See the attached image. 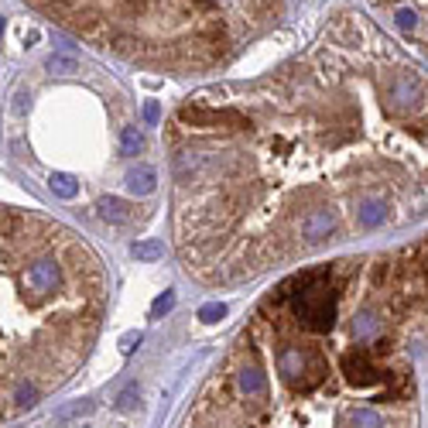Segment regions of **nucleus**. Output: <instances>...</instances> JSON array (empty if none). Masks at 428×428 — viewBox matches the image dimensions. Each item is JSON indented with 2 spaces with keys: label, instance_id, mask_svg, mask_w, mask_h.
I'll return each instance as SVG.
<instances>
[{
  "label": "nucleus",
  "instance_id": "f8f14e48",
  "mask_svg": "<svg viewBox=\"0 0 428 428\" xmlns=\"http://www.w3.org/2000/svg\"><path fill=\"white\" fill-rule=\"evenodd\" d=\"M175 309V292H164L155 298V305H151V319H161L164 312H171Z\"/></svg>",
  "mask_w": 428,
  "mask_h": 428
},
{
  "label": "nucleus",
  "instance_id": "9d476101",
  "mask_svg": "<svg viewBox=\"0 0 428 428\" xmlns=\"http://www.w3.org/2000/svg\"><path fill=\"white\" fill-rule=\"evenodd\" d=\"M131 254H134L137 261L151 264V261H161V257H164V243L161 240H137L134 247H131Z\"/></svg>",
  "mask_w": 428,
  "mask_h": 428
},
{
  "label": "nucleus",
  "instance_id": "4468645a",
  "mask_svg": "<svg viewBox=\"0 0 428 428\" xmlns=\"http://www.w3.org/2000/svg\"><path fill=\"white\" fill-rule=\"evenodd\" d=\"M137 398H141V391H137V384H131V387L117 398V411H131V408L137 404Z\"/></svg>",
  "mask_w": 428,
  "mask_h": 428
},
{
  "label": "nucleus",
  "instance_id": "423d86ee",
  "mask_svg": "<svg viewBox=\"0 0 428 428\" xmlns=\"http://www.w3.org/2000/svg\"><path fill=\"white\" fill-rule=\"evenodd\" d=\"M387 219V202L384 199H360L356 202V226L360 230H377Z\"/></svg>",
  "mask_w": 428,
  "mask_h": 428
},
{
  "label": "nucleus",
  "instance_id": "f257e3e1",
  "mask_svg": "<svg viewBox=\"0 0 428 428\" xmlns=\"http://www.w3.org/2000/svg\"><path fill=\"white\" fill-rule=\"evenodd\" d=\"M103 312L96 257L52 223L0 206V422L76 374Z\"/></svg>",
  "mask_w": 428,
  "mask_h": 428
},
{
  "label": "nucleus",
  "instance_id": "0eeeda50",
  "mask_svg": "<svg viewBox=\"0 0 428 428\" xmlns=\"http://www.w3.org/2000/svg\"><path fill=\"white\" fill-rule=\"evenodd\" d=\"M124 186L131 195H151L155 188H158V171L151 168V164H137L127 171V179H124Z\"/></svg>",
  "mask_w": 428,
  "mask_h": 428
},
{
  "label": "nucleus",
  "instance_id": "1a4fd4ad",
  "mask_svg": "<svg viewBox=\"0 0 428 428\" xmlns=\"http://www.w3.org/2000/svg\"><path fill=\"white\" fill-rule=\"evenodd\" d=\"M45 69H48V72H58V76H76V72H82L79 58H72V55H62V52L48 55Z\"/></svg>",
  "mask_w": 428,
  "mask_h": 428
},
{
  "label": "nucleus",
  "instance_id": "ddd939ff",
  "mask_svg": "<svg viewBox=\"0 0 428 428\" xmlns=\"http://www.w3.org/2000/svg\"><path fill=\"white\" fill-rule=\"evenodd\" d=\"M223 316H226V305L223 301H209V305L199 309V319L202 322H216V319H223Z\"/></svg>",
  "mask_w": 428,
  "mask_h": 428
},
{
  "label": "nucleus",
  "instance_id": "f03ea898",
  "mask_svg": "<svg viewBox=\"0 0 428 428\" xmlns=\"http://www.w3.org/2000/svg\"><path fill=\"white\" fill-rule=\"evenodd\" d=\"M380 96H384L380 103L391 117H411L425 107V82L411 69H394V72H387Z\"/></svg>",
  "mask_w": 428,
  "mask_h": 428
},
{
  "label": "nucleus",
  "instance_id": "dca6fc26",
  "mask_svg": "<svg viewBox=\"0 0 428 428\" xmlns=\"http://www.w3.org/2000/svg\"><path fill=\"white\" fill-rule=\"evenodd\" d=\"M398 27H401L404 34L415 31V27H418V14H415V11H398Z\"/></svg>",
  "mask_w": 428,
  "mask_h": 428
},
{
  "label": "nucleus",
  "instance_id": "2eb2a0df",
  "mask_svg": "<svg viewBox=\"0 0 428 428\" xmlns=\"http://www.w3.org/2000/svg\"><path fill=\"white\" fill-rule=\"evenodd\" d=\"M93 411V401H79V404H69L65 411H58V422H69V418H76V415H89Z\"/></svg>",
  "mask_w": 428,
  "mask_h": 428
},
{
  "label": "nucleus",
  "instance_id": "a211bd4d",
  "mask_svg": "<svg viewBox=\"0 0 428 428\" xmlns=\"http://www.w3.org/2000/svg\"><path fill=\"white\" fill-rule=\"evenodd\" d=\"M144 120H148V124H158V120H161V110H158L155 100H148V103H144Z\"/></svg>",
  "mask_w": 428,
  "mask_h": 428
},
{
  "label": "nucleus",
  "instance_id": "6e6552de",
  "mask_svg": "<svg viewBox=\"0 0 428 428\" xmlns=\"http://www.w3.org/2000/svg\"><path fill=\"white\" fill-rule=\"evenodd\" d=\"M48 188H52L58 199H76V195H79L76 175H65V171H52V175H48Z\"/></svg>",
  "mask_w": 428,
  "mask_h": 428
},
{
  "label": "nucleus",
  "instance_id": "7ed1b4c3",
  "mask_svg": "<svg viewBox=\"0 0 428 428\" xmlns=\"http://www.w3.org/2000/svg\"><path fill=\"white\" fill-rule=\"evenodd\" d=\"M179 124L195 131H226V134H250V117L237 107H206V103H188L179 110Z\"/></svg>",
  "mask_w": 428,
  "mask_h": 428
},
{
  "label": "nucleus",
  "instance_id": "20e7f679",
  "mask_svg": "<svg viewBox=\"0 0 428 428\" xmlns=\"http://www.w3.org/2000/svg\"><path fill=\"white\" fill-rule=\"evenodd\" d=\"M332 233H336V209H329V206L309 209V213L301 216V223H298V240L305 243V247L329 240Z\"/></svg>",
  "mask_w": 428,
  "mask_h": 428
},
{
  "label": "nucleus",
  "instance_id": "f3484780",
  "mask_svg": "<svg viewBox=\"0 0 428 428\" xmlns=\"http://www.w3.org/2000/svg\"><path fill=\"white\" fill-rule=\"evenodd\" d=\"M137 346H141V332H127V336L120 339V349H124V353H134Z\"/></svg>",
  "mask_w": 428,
  "mask_h": 428
},
{
  "label": "nucleus",
  "instance_id": "39448f33",
  "mask_svg": "<svg viewBox=\"0 0 428 428\" xmlns=\"http://www.w3.org/2000/svg\"><path fill=\"white\" fill-rule=\"evenodd\" d=\"M96 213L103 223H113V226H124V223H131L134 219V206L127 202V199H120V195H103L100 202H96Z\"/></svg>",
  "mask_w": 428,
  "mask_h": 428
},
{
  "label": "nucleus",
  "instance_id": "6ab92c4d",
  "mask_svg": "<svg viewBox=\"0 0 428 428\" xmlns=\"http://www.w3.org/2000/svg\"><path fill=\"white\" fill-rule=\"evenodd\" d=\"M0 34H4V18H0Z\"/></svg>",
  "mask_w": 428,
  "mask_h": 428
},
{
  "label": "nucleus",
  "instance_id": "9b49d317",
  "mask_svg": "<svg viewBox=\"0 0 428 428\" xmlns=\"http://www.w3.org/2000/svg\"><path fill=\"white\" fill-rule=\"evenodd\" d=\"M144 151V134H141V127H124V134H120V155H141Z\"/></svg>",
  "mask_w": 428,
  "mask_h": 428
}]
</instances>
